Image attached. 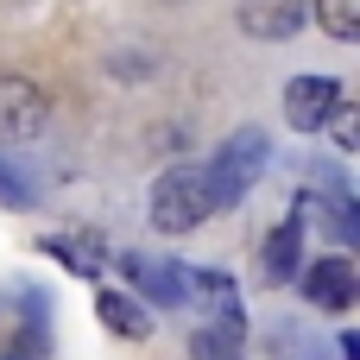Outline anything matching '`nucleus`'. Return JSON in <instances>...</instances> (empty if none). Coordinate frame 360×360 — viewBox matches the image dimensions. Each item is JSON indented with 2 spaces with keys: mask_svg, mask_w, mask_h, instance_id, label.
Here are the masks:
<instances>
[{
  "mask_svg": "<svg viewBox=\"0 0 360 360\" xmlns=\"http://www.w3.org/2000/svg\"><path fill=\"white\" fill-rule=\"evenodd\" d=\"M335 101H342V82H335V76H297V82L285 89V120H291L297 133H323V120H329Z\"/></svg>",
  "mask_w": 360,
  "mask_h": 360,
  "instance_id": "obj_5",
  "label": "nucleus"
},
{
  "mask_svg": "<svg viewBox=\"0 0 360 360\" xmlns=\"http://www.w3.org/2000/svg\"><path fill=\"white\" fill-rule=\"evenodd\" d=\"M38 247H44L57 266H70L76 278H101V272H108V247L89 240V234H44Z\"/></svg>",
  "mask_w": 360,
  "mask_h": 360,
  "instance_id": "obj_8",
  "label": "nucleus"
},
{
  "mask_svg": "<svg viewBox=\"0 0 360 360\" xmlns=\"http://www.w3.org/2000/svg\"><path fill=\"white\" fill-rule=\"evenodd\" d=\"M44 127H51L44 89L25 82V76H0V139H6V146H25V139H38Z\"/></svg>",
  "mask_w": 360,
  "mask_h": 360,
  "instance_id": "obj_3",
  "label": "nucleus"
},
{
  "mask_svg": "<svg viewBox=\"0 0 360 360\" xmlns=\"http://www.w3.org/2000/svg\"><path fill=\"white\" fill-rule=\"evenodd\" d=\"M297 266H304V221L291 215V221H278L272 240H266V285H291Z\"/></svg>",
  "mask_w": 360,
  "mask_h": 360,
  "instance_id": "obj_9",
  "label": "nucleus"
},
{
  "mask_svg": "<svg viewBox=\"0 0 360 360\" xmlns=\"http://www.w3.org/2000/svg\"><path fill=\"white\" fill-rule=\"evenodd\" d=\"M297 285H304V297L316 304V310H354L360 297V272L348 266V253H329V259H310V266H297Z\"/></svg>",
  "mask_w": 360,
  "mask_h": 360,
  "instance_id": "obj_4",
  "label": "nucleus"
},
{
  "mask_svg": "<svg viewBox=\"0 0 360 360\" xmlns=\"http://www.w3.org/2000/svg\"><path fill=\"white\" fill-rule=\"evenodd\" d=\"M266 158H272V139H266L259 127H240V133H228V139L215 146V158L202 165V184H209V209H234V202H240V196L259 184Z\"/></svg>",
  "mask_w": 360,
  "mask_h": 360,
  "instance_id": "obj_1",
  "label": "nucleus"
},
{
  "mask_svg": "<svg viewBox=\"0 0 360 360\" xmlns=\"http://www.w3.org/2000/svg\"><path fill=\"white\" fill-rule=\"evenodd\" d=\"M323 127H329V139H335V152H354V146H360V108H348V101H335Z\"/></svg>",
  "mask_w": 360,
  "mask_h": 360,
  "instance_id": "obj_12",
  "label": "nucleus"
},
{
  "mask_svg": "<svg viewBox=\"0 0 360 360\" xmlns=\"http://www.w3.org/2000/svg\"><path fill=\"white\" fill-rule=\"evenodd\" d=\"M0 360H32V354H19V348H6V354H0Z\"/></svg>",
  "mask_w": 360,
  "mask_h": 360,
  "instance_id": "obj_16",
  "label": "nucleus"
},
{
  "mask_svg": "<svg viewBox=\"0 0 360 360\" xmlns=\"http://www.w3.org/2000/svg\"><path fill=\"white\" fill-rule=\"evenodd\" d=\"M278 354L285 360H323V342H316V335H310V342H304V335H278Z\"/></svg>",
  "mask_w": 360,
  "mask_h": 360,
  "instance_id": "obj_15",
  "label": "nucleus"
},
{
  "mask_svg": "<svg viewBox=\"0 0 360 360\" xmlns=\"http://www.w3.org/2000/svg\"><path fill=\"white\" fill-rule=\"evenodd\" d=\"M120 266H127V272H133V285H139L146 297H158L165 310H177V304L190 297V278H184V259H158V266H152V259L127 253Z\"/></svg>",
  "mask_w": 360,
  "mask_h": 360,
  "instance_id": "obj_7",
  "label": "nucleus"
},
{
  "mask_svg": "<svg viewBox=\"0 0 360 360\" xmlns=\"http://www.w3.org/2000/svg\"><path fill=\"white\" fill-rule=\"evenodd\" d=\"M304 13H310V0H240V32L266 38V44H285V38L304 32Z\"/></svg>",
  "mask_w": 360,
  "mask_h": 360,
  "instance_id": "obj_6",
  "label": "nucleus"
},
{
  "mask_svg": "<svg viewBox=\"0 0 360 360\" xmlns=\"http://www.w3.org/2000/svg\"><path fill=\"white\" fill-rule=\"evenodd\" d=\"M316 25L335 44H354L360 38V0H316Z\"/></svg>",
  "mask_w": 360,
  "mask_h": 360,
  "instance_id": "obj_11",
  "label": "nucleus"
},
{
  "mask_svg": "<svg viewBox=\"0 0 360 360\" xmlns=\"http://www.w3.org/2000/svg\"><path fill=\"white\" fill-rule=\"evenodd\" d=\"M0 202H13V209H32V202H38V190H32V184L19 177V165H6V158H0Z\"/></svg>",
  "mask_w": 360,
  "mask_h": 360,
  "instance_id": "obj_14",
  "label": "nucleus"
},
{
  "mask_svg": "<svg viewBox=\"0 0 360 360\" xmlns=\"http://www.w3.org/2000/svg\"><path fill=\"white\" fill-rule=\"evenodd\" d=\"M190 360H240V342H228L215 329H196L190 335Z\"/></svg>",
  "mask_w": 360,
  "mask_h": 360,
  "instance_id": "obj_13",
  "label": "nucleus"
},
{
  "mask_svg": "<svg viewBox=\"0 0 360 360\" xmlns=\"http://www.w3.org/2000/svg\"><path fill=\"white\" fill-rule=\"evenodd\" d=\"M95 316H101L120 342H146V335H152L146 304H139V297H127V291H101V297H95Z\"/></svg>",
  "mask_w": 360,
  "mask_h": 360,
  "instance_id": "obj_10",
  "label": "nucleus"
},
{
  "mask_svg": "<svg viewBox=\"0 0 360 360\" xmlns=\"http://www.w3.org/2000/svg\"><path fill=\"white\" fill-rule=\"evenodd\" d=\"M215 209H209V184H202V165H177L152 184V228L158 234H190L202 228Z\"/></svg>",
  "mask_w": 360,
  "mask_h": 360,
  "instance_id": "obj_2",
  "label": "nucleus"
}]
</instances>
